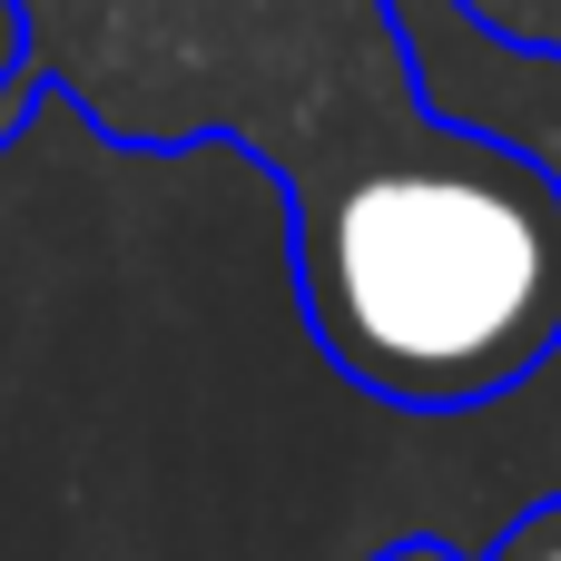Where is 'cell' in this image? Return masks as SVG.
Wrapping results in <instances>:
<instances>
[{"label":"cell","mask_w":561,"mask_h":561,"mask_svg":"<svg viewBox=\"0 0 561 561\" xmlns=\"http://www.w3.org/2000/svg\"><path fill=\"white\" fill-rule=\"evenodd\" d=\"M89 138L237 148L286 187L316 355L394 414H473L561 355V168L434 108L404 0H0Z\"/></svg>","instance_id":"obj_1"},{"label":"cell","mask_w":561,"mask_h":561,"mask_svg":"<svg viewBox=\"0 0 561 561\" xmlns=\"http://www.w3.org/2000/svg\"><path fill=\"white\" fill-rule=\"evenodd\" d=\"M375 561H561V493L523 503V513L503 523V542H483V552H454V542H434V533H404V542H385Z\"/></svg>","instance_id":"obj_2"},{"label":"cell","mask_w":561,"mask_h":561,"mask_svg":"<svg viewBox=\"0 0 561 561\" xmlns=\"http://www.w3.org/2000/svg\"><path fill=\"white\" fill-rule=\"evenodd\" d=\"M493 49H523V59H552L561 69V0H454Z\"/></svg>","instance_id":"obj_3"},{"label":"cell","mask_w":561,"mask_h":561,"mask_svg":"<svg viewBox=\"0 0 561 561\" xmlns=\"http://www.w3.org/2000/svg\"><path fill=\"white\" fill-rule=\"evenodd\" d=\"M39 108H49V69H39L30 49H10V59H0V158L30 138V118H39Z\"/></svg>","instance_id":"obj_4"}]
</instances>
